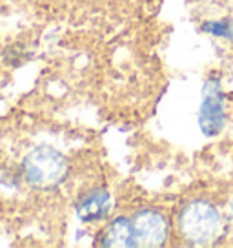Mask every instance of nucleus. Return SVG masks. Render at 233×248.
Here are the masks:
<instances>
[{
	"mask_svg": "<svg viewBox=\"0 0 233 248\" xmlns=\"http://www.w3.org/2000/svg\"><path fill=\"white\" fill-rule=\"evenodd\" d=\"M24 177L35 188L49 190L62 183L68 173V161L51 146H39L26 155L22 163Z\"/></svg>",
	"mask_w": 233,
	"mask_h": 248,
	"instance_id": "obj_1",
	"label": "nucleus"
},
{
	"mask_svg": "<svg viewBox=\"0 0 233 248\" xmlns=\"http://www.w3.org/2000/svg\"><path fill=\"white\" fill-rule=\"evenodd\" d=\"M220 226V217L213 204L208 201L188 202L179 217V228L184 239L191 245H208L215 239Z\"/></svg>",
	"mask_w": 233,
	"mask_h": 248,
	"instance_id": "obj_2",
	"label": "nucleus"
},
{
	"mask_svg": "<svg viewBox=\"0 0 233 248\" xmlns=\"http://www.w3.org/2000/svg\"><path fill=\"white\" fill-rule=\"evenodd\" d=\"M226 121L224 102H222V92L218 80H208L204 86V99H202L201 109H199V126L206 137L217 135Z\"/></svg>",
	"mask_w": 233,
	"mask_h": 248,
	"instance_id": "obj_3",
	"label": "nucleus"
},
{
	"mask_svg": "<svg viewBox=\"0 0 233 248\" xmlns=\"http://www.w3.org/2000/svg\"><path fill=\"white\" fill-rule=\"evenodd\" d=\"M137 247H162L168 239L170 226L166 217L157 210H142L133 217Z\"/></svg>",
	"mask_w": 233,
	"mask_h": 248,
	"instance_id": "obj_4",
	"label": "nucleus"
},
{
	"mask_svg": "<svg viewBox=\"0 0 233 248\" xmlns=\"http://www.w3.org/2000/svg\"><path fill=\"white\" fill-rule=\"evenodd\" d=\"M102 247L106 248H133L137 247V237H135V226L133 221L116 217L115 221L106 228L102 235Z\"/></svg>",
	"mask_w": 233,
	"mask_h": 248,
	"instance_id": "obj_5",
	"label": "nucleus"
},
{
	"mask_svg": "<svg viewBox=\"0 0 233 248\" xmlns=\"http://www.w3.org/2000/svg\"><path fill=\"white\" fill-rule=\"evenodd\" d=\"M109 206H111V199H109L108 192L106 190H95L80 201L77 214L80 217V221L91 223V221H99V219L108 216Z\"/></svg>",
	"mask_w": 233,
	"mask_h": 248,
	"instance_id": "obj_6",
	"label": "nucleus"
},
{
	"mask_svg": "<svg viewBox=\"0 0 233 248\" xmlns=\"http://www.w3.org/2000/svg\"><path fill=\"white\" fill-rule=\"evenodd\" d=\"M202 31H206L210 35H215V37H232L233 35V28L228 20H211V22H206L202 26Z\"/></svg>",
	"mask_w": 233,
	"mask_h": 248,
	"instance_id": "obj_7",
	"label": "nucleus"
}]
</instances>
